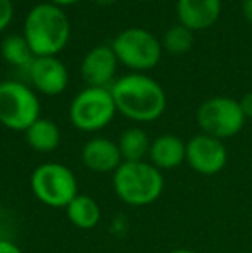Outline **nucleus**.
I'll return each mask as SVG.
<instances>
[{
    "label": "nucleus",
    "mask_w": 252,
    "mask_h": 253,
    "mask_svg": "<svg viewBox=\"0 0 252 253\" xmlns=\"http://www.w3.org/2000/svg\"><path fill=\"white\" fill-rule=\"evenodd\" d=\"M221 14V0H176V16L180 24L190 31L211 28Z\"/></svg>",
    "instance_id": "13"
},
{
    "label": "nucleus",
    "mask_w": 252,
    "mask_h": 253,
    "mask_svg": "<svg viewBox=\"0 0 252 253\" xmlns=\"http://www.w3.org/2000/svg\"><path fill=\"white\" fill-rule=\"evenodd\" d=\"M49 2L54 3V5H57V7H66V5H73V3L81 2V0H49Z\"/></svg>",
    "instance_id": "24"
},
{
    "label": "nucleus",
    "mask_w": 252,
    "mask_h": 253,
    "mask_svg": "<svg viewBox=\"0 0 252 253\" xmlns=\"http://www.w3.org/2000/svg\"><path fill=\"white\" fill-rule=\"evenodd\" d=\"M81 162L95 174H114L116 169L123 164L118 141L104 136L92 138L81 148Z\"/></svg>",
    "instance_id": "12"
},
{
    "label": "nucleus",
    "mask_w": 252,
    "mask_h": 253,
    "mask_svg": "<svg viewBox=\"0 0 252 253\" xmlns=\"http://www.w3.org/2000/svg\"><path fill=\"white\" fill-rule=\"evenodd\" d=\"M26 143L30 145L31 150L38 153H50L57 150V147L61 145V129L59 126L50 119L40 117L37 119L26 131Z\"/></svg>",
    "instance_id": "15"
},
{
    "label": "nucleus",
    "mask_w": 252,
    "mask_h": 253,
    "mask_svg": "<svg viewBox=\"0 0 252 253\" xmlns=\"http://www.w3.org/2000/svg\"><path fill=\"white\" fill-rule=\"evenodd\" d=\"M185 162L202 176H214L225 169L228 150L221 140L202 133L187 141Z\"/></svg>",
    "instance_id": "9"
},
{
    "label": "nucleus",
    "mask_w": 252,
    "mask_h": 253,
    "mask_svg": "<svg viewBox=\"0 0 252 253\" xmlns=\"http://www.w3.org/2000/svg\"><path fill=\"white\" fill-rule=\"evenodd\" d=\"M0 253H23V250L14 241L0 240Z\"/></svg>",
    "instance_id": "22"
},
{
    "label": "nucleus",
    "mask_w": 252,
    "mask_h": 253,
    "mask_svg": "<svg viewBox=\"0 0 252 253\" xmlns=\"http://www.w3.org/2000/svg\"><path fill=\"white\" fill-rule=\"evenodd\" d=\"M95 2H97L99 5H111L114 0H95Z\"/></svg>",
    "instance_id": "26"
},
{
    "label": "nucleus",
    "mask_w": 252,
    "mask_h": 253,
    "mask_svg": "<svg viewBox=\"0 0 252 253\" xmlns=\"http://www.w3.org/2000/svg\"><path fill=\"white\" fill-rule=\"evenodd\" d=\"M197 124L204 134L223 141L242 131L246 116L240 102L230 97H212L199 107Z\"/></svg>",
    "instance_id": "8"
},
{
    "label": "nucleus",
    "mask_w": 252,
    "mask_h": 253,
    "mask_svg": "<svg viewBox=\"0 0 252 253\" xmlns=\"http://www.w3.org/2000/svg\"><path fill=\"white\" fill-rule=\"evenodd\" d=\"M242 14L247 23L252 24V0H244L242 2Z\"/></svg>",
    "instance_id": "23"
},
{
    "label": "nucleus",
    "mask_w": 252,
    "mask_h": 253,
    "mask_svg": "<svg viewBox=\"0 0 252 253\" xmlns=\"http://www.w3.org/2000/svg\"><path fill=\"white\" fill-rule=\"evenodd\" d=\"M111 47L119 64L133 73L154 69L164 52L161 40L145 28H126L116 35Z\"/></svg>",
    "instance_id": "5"
},
{
    "label": "nucleus",
    "mask_w": 252,
    "mask_h": 253,
    "mask_svg": "<svg viewBox=\"0 0 252 253\" xmlns=\"http://www.w3.org/2000/svg\"><path fill=\"white\" fill-rule=\"evenodd\" d=\"M240 107H242V112L246 116V119H252V91L246 93L240 100Z\"/></svg>",
    "instance_id": "21"
},
{
    "label": "nucleus",
    "mask_w": 252,
    "mask_h": 253,
    "mask_svg": "<svg viewBox=\"0 0 252 253\" xmlns=\"http://www.w3.org/2000/svg\"><path fill=\"white\" fill-rule=\"evenodd\" d=\"M116 103L109 88L87 86L73 98L69 105V121L83 133H97L112 123Z\"/></svg>",
    "instance_id": "7"
},
{
    "label": "nucleus",
    "mask_w": 252,
    "mask_h": 253,
    "mask_svg": "<svg viewBox=\"0 0 252 253\" xmlns=\"http://www.w3.org/2000/svg\"><path fill=\"white\" fill-rule=\"evenodd\" d=\"M66 213L69 222L81 231H90L101 222V207L90 195L80 193L69 205L66 207Z\"/></svg>",
    "instance_id": "16"
},
{
    "label": "nucleus",
    "mask_w": 252,
    "mask_h": 253,
    "mask_svg": "<svg viewBox=\"0 0 252 253\" xmlns=\"http://www.w3.org/2000/svg\"><path fill=\"white\" fill-rule=\"evenodd\" d=\"M30 186L33 197L52 209H66L80 195L74 172L59 162H45L35 167Z\"/></svg>",
    "instance_id": "4"
},
{
    "label": "nucleus",
    "mask_w": 252,
    "mask_h": 253,
    "mask_svg": "<svg viewBox=\"0 0 252 253\" xmlns=\"http://www.w3.org/2000/svg\"><path fill=\"white\" fill-rule=\"evenodd\" d=\"M151 138L142 127H128L119 134L118 147L121 152L123 162H140L149 157L151 152Z\"/></svg>",
    "instance_id": "17"
},
{
    "label": "nucleus",
    "mask_w": 252,
    "mask_h": 253,
    "mask_svg": "<svg viewBox=\"0 0 252 253\" xmlns=\"http://www.w3.org/2000/svg\"><path fill=\"white\" fill-rule=\"evenodd\" d=\"M28 76L33 88L42 95L57 97L66 91L69 84V73L57 57H35L28 67Z\"/></svg>",
    "instance_id": "11"
},
{
    "label": "nucleus",
    "mask_w": 252,
    "mask_h": 253,
    "mask_svg": "<svg viewBox=\"0 0 252 253\" xmlns=\"http://www.w3.org/2000/svg\"><path fill=\"white\" fill-rule=\"evenodd\" d=\"M38 95L21 81H0V124L12 131H26L40 119Z\"/></svg>",
    "instance_id": "6"
},
{
    "label": "nucleus",
    "mask_w": 252,
    "mask_h": 253,
    "mask_svg": "<svg viewBox=\"0 0 252 253\" xmlns=\"http://www.w3.org/2000/svg\"><path fill=\"white\" fill-rule=\"evenodd\" d=\"M116 197L130 207H147L164 191V176L147 160L123 162L112 174Z\"/></svg>",
    "instance_id": "3"
},
{
    "label": "nucleus",
    "mask_w": 252,
    "mask_h": 253,
    "mask_svg": "<svg viewBox=\"0 0 252 253\" xmlns=\"http://www.w3.org/2000/svg\"><path fill=\"white\" fill-rule=\"evenodd\" d=\"M118 57L112 47L97 45L85 53L81 60L80 73L87 86L92 88H111L118 71Z\"/></svg>",
    "instance_id": "10"
},
{
    "label": "nucleus",
    "mask_w": 252,
    "mask_h": 253,
    "mask_svg": "<svg viewBox=\"0 0 252 253\" xmlns=\"http://www.w3.org/2000/svg\"><path fill=\"white\" fill-rule=\"evenodd\" d=\"M119 114L135 123H154L164 114V88L144 73L121 76L109 88Z\"/></svg>",
    "instance_id": "1"
},
{
    "label": "nucleus",
    "mask_w": 252,
    "mask_h": 253,
    "mask_svg": "<svg viewBox=\"0 0 252 253\" xmlns=\"http://www.w3.org/2000/svg\"><path fill=\"white\" fill-rule=\"evenodd\" d=\"M168 253H195V252L187 250V248H176V250H171V252H168Z\"/></svg>",
    "instance_id": "25"
},
{
    "label": "nucleus",
    "mask_w": 252,
    "mask_h": 253,
    "mask_svg": "<svg viewBox=\"0 0 252 253\" xmlns=\"http://www.w3.org/2000/svg\"><path fill=\"white\" fill-rule=\"evenodd\" d=\"M187 143L175 134H161L151 143L149 159L159 170H173L185 162Z\"/></svg>",
    "instance_id": "14"
},
{
    "label": "nucleus",
    "mask_w": 252,
    "mask_h": 253,
    "mask_svg": "<svg viewBox=\"0 0 252 253\" xmlns=\"http://www.w3.org/2000/svg\"><path fill=\"white\" fill-rule=\"evenodd\" d=\"M14 3L12 0H0V33L12 23Z\"/></svg>",
    "instance_id": "20"
},
{
    "label": "nucleus",
    "mask_w": 252,
    "mask_h": 253,
    "mask_svg": "<svg viewBox=\"0 0 252 253\" xmlns=\"http://www.w3.org/2000/svg\"><path fill=\"white\" fill-rule=\"evenodd\" d=\"M23 37L35 57H57L69 42V17L62 7L50 2L37 3L24 19Z\"/></svg>",
    "instance_id": "2"
},
{
    "label": "nucleus",
    "mask_w": 252,
    "mask_h": 253,
    "mask_svg": "<svg viewBox=\"0 0 252 253\" xmlns=\"http://www.w3.org/2000/svg\"><path fill=\"white\" fill-rule=\"evenodd\" d=\"M0 52H2L5 62H9L14 67H24L26 71L35 60L33 52H31L30 45L26 43L23 35H9L3 38L2 45H0Z\"/></svg>",
    "instance_id": "18"
},
{
    "label": "nucleus",
    "mask_w": 252,
    "mask_h": 253,
    "mask_svg": "<svg viewBox=\"0 0 252 253\" xmlns=\"http://www.w3.org/2000/svg\"><path fill=\"white\" fill-rule=\"evenodd\" d=\"M161 45L162 50H166L169 55H185L194 47V31L183 24H175L164 33Z\"/></svg>",
    "instance_id": "19"
}]
</instances>
